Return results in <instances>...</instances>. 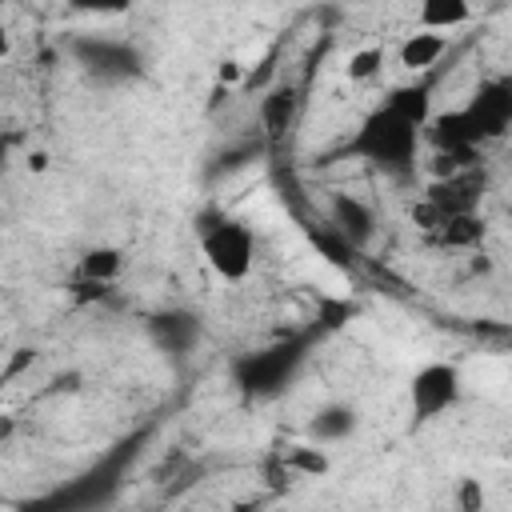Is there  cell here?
<instances>
[{
  "label": "cell",
  "mask_w": 512,
  "mask_h": 512,
  "mask_svg": "<svg viewBox=\"0 0 512 512\" xmlns=\"http://www.w3.org/2000/svg\"><path fill=\"white\" fill-rule=\"evenodd\" d=\"M472 20V0H420L416 24L432 32H452Z\"/></svg>",
  "instance_id": "cell-11"
},
{
  "label": "cell",
  "mask_w": 512,
  "mask_h": 512,
  "mask_svg": "<svg viewBox=\"0 0 512 512\" xmlns=\"http://www.w3.org/2000/svg\"><path fill=\"white\" fill-rule=\"evenodd\" d=\"M408 400H412V416L416 420H436L448 408H456L460 400V372L452 364H424L412 384H408Z\"/></svg>",
  "instance_id": "cell-4"
},
{
  "label": "cell",
  "mask_w": 512,
  "mask_h": 512,
  "mask_svg": "<svg viewBox=\"0 0 512 512\" xmlns=\"http://www.w3.org/2000/svg\"><path fill=\"white\" fill-rule=\"evenodd\" d=\"M12 56V32H8V16H4V0H0V60Z\"/></svg>",
  "instance_id": "cell-19"
},
{
  "label": "cell",
  "mask_w": 512,
  "mask_h": 512,
  "mask_svg": "<svg viewBox=\"0 0 512 512\" xmlns=\"http://www.w3.org/2000/svg\"><path fill=\"white\" fill-rule=\"evenodd\" d=\"M216 80H220V84H240V80H244V64H240V60H224V64L216 68Z\"/></svg>",
  "instance_id": "cell-18"
},
{
  "label": "cell",
  "mask_w": 512,
  "mask_h": 512,
  "mask_svg": "<svg viewBox=\"0 0 512 512\" xmlns=\"http://www.w3.org/2000/svg\"><path fill=\"white\" fill-rule=\"evenodd\" d=\"M76 12H96V16H116V12H124L132 0H68Z\"/></svg>",
  "instance_id": "cell-17"
},
{
  "label": "cell",
  "mask_w": 512,
  "mask_h": 512,
  "mask_svg": "<svg viewBox=\"0 0 512 512\" xmlns=\"http://www.w3.org/2000/svg\"><path fill=\"white\" fill-rule=\"evenodd\" d=\"M428 240L436 248H452V252H476L484 244V220L480 212H460V216H444L436 228H428Z\"/></svg>",
  "instance_id": "cell-9"
},
{
  "label": "cell",
  "mask_w": 512,
  "mask_h": 512,
  "mask_svg": "<svg viewBox=\"0 0 512 512\" xmlns=\"http://www.w3.org/2000/svg\"><path fill=\"white\" fill-rule=\"evenodd\" d=\"M352 428H356V408H348V404H324L308 424V432L320 444H336V440L352 436Z\"/></svg>",
  "instance_id": "cell-14"
},
{
  "label": "cell",
  "mask_w": 512,
  "mask_h": 512,
  "mask_svg": "<svg viewBox=\"0 0 512 512\" xmlns=\"http://www.w3.org/2000/svg\"><path fill=\"white\" fill-rule=\"evenodd\" d=\"M484 192H488V172H484V164H472V168H460V172H448V176H428V184H424V204L432 208V216H436V224H440L444 216L480 212ZM436 224H432V228H436Z\"/></svg>",
  "instance_id": "cell-3"
},
{
  "label": "cell",
  "mask_w": 512,
  "mask_h": 512,
  "mask_svg": "<svg viewBox=\"0 0 512 512\" xmlns=\"http://www.w3.org/2000/svg\"><path fill=\"white\" fill-rule=\"evenodd\" d=\"M196 240H200V252L208 260V268L228 280V284H240L252 276L256 268V236L244 220L236 216H224V212H204L200 224H196Z\"/></svg>",
  "instance_id": "cell-2"
},
{
  "label": "cell",
  "mask_w": 512,
  "mask_h": 512,
  "mask_svg": "<svg viewBox=\"0 0 512 512\" xmlns=\"http://www.w3.org/2000/svg\"><path fill=\"white\" fill-rule=\"evenodd\" d=\"M444 52H448V32H432V28H416V32H408V36L400 40V48H396L400 68H408V72H416V76L432 72V68L440 64Z\"/></svg>",
  "instance_id": "cell-8"
},
{
  "label": "cell",
  "mask_w": 512,
  "mask_h": 512,
  "mask_svg": "<svg viewBox=\"0 0 512 512\" xmlns=\"http://www.w3.org/2000/svg\"><path fill=\"white\" fill-rule=\"evenodd\" d=\"M4 152H8V144H4V132H0V164H4Z\"/></svg>",
  "instance_id": "cell-21"
},
{
  "label": "cell",
  "mask_w": 512,
  "mask_h": 512,
  "mask_svg": "<svg viewBox=\"0 0 512 512\" xmlns=\"http://www.w3.org/2000/svg\"><path fill=\"white\" fill-rule=\"evenodd\" d=\"M388 108H396L404 120H412V124H428V116H432V84L428 80H416V84H400V88H392L388 92V100H384Z\"/></svg>",
  "instance_id": "cell-12"
},
{
  "label": "cell",
  "mask_w": 512,
  "mask_h": 512,
  "mask_svg": "<svg viewBox=\"0 0 512 512\" xmlns=\"http://www.w3.org/2000/svg\"><path fill=\"white\" fill-rule=\"evenodd\" d=\"M332 224L340 228L344 240L364 244V240L372 236V228H376V216H372V208H368L364 200H356V196H336V200H332Z\"/></svg>",
  "instance_id": "cell-10"
},
{
  "label": "cell",
  "mask_w": 512,
  "mask_h": 512,
  "mask_svg": "<svg viewBox=\"0 0 512 512\" xmlns=\"http://www.w3.org/2000/svg\"><path fill=\"white\" fill-rule=\"evenodd\" d=\"M76 64H84L96 80H132L140 72V56L124 40H104V36L76 40Z\"/></svg>",
  "instance_id": "cell-6"
},
{
  "label": "cell",
  "mask_w": 512,
  "mask_h": 512,
  "mask_svg": "<svg viewBox=\"0 0 512 512\" xmlns=\"http://www.w3.org/2000/svg\"><path fill=\"white\" fill-rule=\"evenodd\" d=\"M420 144H424V128L404 120L396 108L380 104L372 108L360 128L348 136L344 144V156L360 160V164H372L376 172L384 176H396V180H408L416 172V160H420Z\"/></svg>",
  "instance_id": "cell-1"
},
{
  "label": "cell",
  "mask_w": 512,
  "mask_h": 512,
  "mask_svg": "<svg viewBox=\"0 0 512 512\" xmlns=\"http://www.w3.org/2000/svg\"><path fill=\"white\" fill-rule=\"evenodd\" d=\"M460 108H464V116L472 120V128L480 132L484 144L496 140V136H504L508 124H512V80L508 76L480 80V88L472 92V100L460 104Z\"/></svg>",
  "instance_id": "cell-5"
},
{
  "label": "cell",
  "mask_w": 512,
  "mask_h": 512,
  "mask_svg": "<svg viewBox=\"0 0 512 512\" xmlns=\"http://www.w3.org/2000/svg\"><path fill=\"white\" fill-rule=\"evenodd\" d=\"M120 268H124V252H120V248H108V244H100V248H88V252L80 256V264H76V280L116 284Z\"/></svg>",
  "instance_id": "cell-13"
},
{
  "label": "cell",
  "mask_w": 512,
  "mask_h": 512,
  "mask_svg": "<svg viewBox=\"0 0 512 512\" xmlns=\"http://www.w3.org/2000/svg\"><path fill=\"white\" fill-rule=\"evenodd\" d=\"M284 468L296 472V476H324L328 472V456L320 448H312V444H296V448L284 452Z\"/></svg>",
  "instance_id": "cell-16"
},
{
  "label": "cell",
  "mask_w": 512,
  "mask_h": 512,
  "mask_svg": "<svg viewBox=\"0 0 512 512\" xmlns=\"http://www.w3.org/2000/svg\"><path fill=\"white\" fill-rule=\"evenodd\" d=\"M256 120H260V132H264V140L272 148L284 144L292 136L296 120H300V92L292 84H284V80L272 84V88H264V96L256 104Z\"/></svg>",
  "instance_id": "cell-7"
},
{
  "label": "cell",
  "mask_w": 512,
  "mask_h": 512,
  "mask_svg": "<svg viewBox=\"0 0 512 512\" xmlns=\"http://www.w3.org/2000/svg\"><path fill=\"white\" fill-rule=\"evenodd\" d=\"M12 432V416H0V440Z\"/></svg>",
  "instance_id": "cell-20"
},
{
  "label": "cell",
  "mask_w": 512,
  "mask_h": 512,
  "mask_svg": "<svg viewBox=\"0 0 512 512\" xmlns=\"http://www.w3.org/2000/svg\"><path fill=\"white\" fill-rule=\"evenodd\" d=\"M380 68H384V48H380V44H368V48H356V52L348 56L344 76H348L352 84H368L372 76H380Z\"/></svg>",
  "instance_id": "cell-15"
}]
</instances>
